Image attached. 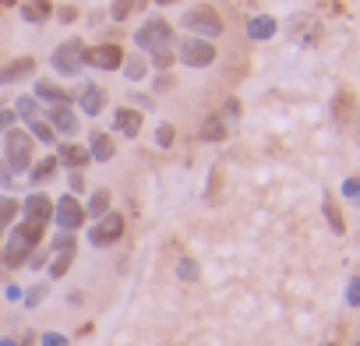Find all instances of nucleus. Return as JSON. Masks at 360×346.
I'll use <instances>...</instances> for the list:
<instances>
[{
  "instance_id": "obj_27",
  "label": "nucleus",
  "mask_w": 360,
  "mask_h": 346,
  "mask_svg": "<svg viewBox=\"0 0 360 346\" xmlns=\"http://www.w3.org/2000/svg\"><path fill=\"white\" fill-rule=\"evenodd\" d=\"M15 216H18V202H15V198H8V195H0V230L11 226V223H15Z\"/></svg>"
},
{
  "instance_id": "obj_45",
  "label": "nucleus",
  "mask_w": 360,
  "mask_h": 346,
  "mask_svg": "<svg viewBox=\"0 0 360 346\" xmlns=\"http://www.w3.org/2000/svg\"><path fill=\"white\" fill-rule=\"evenodd\" d=\"M159 4H176V0H159Z\"/></svg>"
},
{
  "instance_id": "obj_35",
  "label": "nucleus",
  "mask_w": 360,
  "mask_h": 346,
  "mask_svg": "<svg viewBox=\"0 0 360 346\" xmlns=\"http://www.w3.org/2000/svg\"><path fill=\"white\" fill-rule=\"evenodd\" d=\"M325 216H328V223H332V230L335 233H342V219H339V212H335V205L325 198Z\"/></svg>"
},
{
  "instance_id": "obj_22",
  "label": "nucleus",
  "mask_w": 360,
  "mask_h": 346,
  "mask_svg": "<svg viewBox=\"0 0 360 346\" xmlns=\"http://www.w3.org/2000/svg\"><path fill=\"white\" fill-rule=\"evenodd\" d=\"M25 131H29L36 141H43V145H53V138H57V131L46 124V117H32V120H25Z\"/></svg>"
},
{
  "instance_id": "obj_37",
  "label": "nucleus",
  "mask_w": 360,
  "mask_h": 346,
  "mask_svg": "<svg viewBox=\"0 0 360 346\" xmlns=\"http://www.w3.org/2000/svg\"><path fill=\"white\" fill-rule=\"evenodd\" d=\"M43 262H46V251H39V248H36V251L29 255V262H25V269H43Z\"/></svg>"
},
{
  "instance_id": "obj_1",
  "label": "nucleus",
  "mask_w": 360,
  "mask_h": 346,
  "mask_svg": "<svg viewBox=\"0 0 360 346\" xmlns=\"http://www.w3.org/2000/svg\"><path fill=\"white\" fill-rule=\"evenodd\" d=\"M43 230L46 226H39V223H18L15 230H11V237H8V244H4V251H0V262H4L8 269H22L25 262H29V255L39 248V241H43Z\"/></svg>"
},
{
  "instance_id": "obj_7",
  "label": "nucleus",
  "mask_w": 360,
  "mask_h": 346,
  "mask_svg": "<svg viewBox=\"0 0 360 346\" xmlns=\"http://www.w3.org/2000/svg\"><path fill=\"white\" fill-rule=\"evenodd\" d=\"M120 237H124V219H120L117 212L99 216L96 226L89 230V244H92V248H110V244H117Z\"/></svg>"
},
{
  "instance_id": "obj_36",
  "label": "nucleus",
  "mask_w": 360,
  "mask_h": 346,
  "mask_svg": "<svg viewBox=\"0 0 360 346\" xmlns=\"http://www.w3.org/2000/svg\"><path fill=\"white\" fill-rule=\"evenodd\" d=\"M68 248H75V237L64 230L60 237H53V244H50V251H68Z\"/></svg>"
},
{
  "instance_id": "obj_46",
  "label": "nucleus",
  "mask_w": 360,
  "mask_h": 346,
  "mask_svg": "<svg viewBox=\"0 0 360 346\" xmlns=\"http://www.w3.org/2000/svg\"><path fill=\"white\" fill-rule=\"evenodd\" d=\"M0 233H4V230H0Z\"/></svg>"
},
{
  "instance_id": "obj_39",
  "label": "nucleus",
  "mask_w": 360,
  "mask_h": 346,
  "mask_svg": "<svg viewBox=\"0 0 360 346\" xmlns=\"http://www.w3.org/2000/svg\"><path fill=\"white\" fill-rule=\"evenodd\" d=\"M71 191H85V177H82V169H71Z\"/></svg>"
},
{
  "instance_id": "obj_26",
  "label": "nucleus",
  "mask_w": 360,
  "mask_h": 346,
  "mask_svg": "<svg viewBox=\"0 0 360 346\" xmlns=\"http://www.w3.org/2000/svg\"><path fill=\"white\" fill-rule=\"evenodd\" d=\"M15 113H18V117H25V120L39 117V99H36V96H18V103H15Z\"/></svg>"
},
{
  "instance_id": "obj_12",
  "label": "nucleus",
  "mask_w": 360,
  "mask_h": 346,
  "mask_svg": "<svg viewBox=\"0 0 360 346\" xmlns=\"http://www.w3.org/2000/svg\"><path fill=\"white\" fill-rule=\"evenodd\" d=\"M36 71V57H15L11 64L0 68V85H15L22 78H29Z\"/></svg>"
},
{
  "instance_id": "obj_6",
  "label": "nucleus",
  "mask_w": 360,
  "mask_h": 346,
  "mask_svg": "<svg viewBox=\"0 0 360 346\" xmlns=\"http://www.w3.org/2000/svg\"><path fill=\"white\" fill-rule=\"evenodd\" d=\"M176 57L184 60L188 68H209L216 60V46L209 39H202V36H191V39H184L176 46Z\"/></svg>"
},
{
  "instance_id": "obj_20",
  "label": "nucleus",
  "mask_w": 360,
  "mask_h": 346,
  "mask_svg": "<svg viewBox=\"0 0 360 346\" xmlns=\"http://www.w3.org/2000/svg\"><path fill=\"white\" fill-rule=\"evenodd\" d=\"M36 99H43V103H68V92L57 85V82H50V78H43V82H36Z\"/></svg>"
},
{
  "instance_id": "obj_31",
  "label": "nucleus",
  "mask_w": 360,
  "mask_h": 346,
  "mask_svg": "<svg viewBox=\"0 0 360 346\" xmlns=\"http://www.w3.org/2000/svg\"><path fill=\"white\" fill-rule=\"evenodd\" d=\"M173 60H176V53H173L169 46H166V50H155V53H152V64H155L159 71H169V64H173Z\"/></svg>"
},
{
  "instance_id": "obj_43",
  "label": "nucleus",
  "mask_w": 360,
  "mask_h": 346,
  "mask_svg": "<svg viewBox=\"0 0 360 346\" xmlns=\"http://www.w3.org/2000/svg\"><path fill=\"white\" fill-rule=\"evenodd\" d=\"M0 4H18V0H0Z\"/></svg>"
},
{
  "instance_id": "obj_42",
  "label": "nucleus",
  "mask_w": 360,
  "mask_h": 346,
  "mask_svg": "<svg viewBox=\"0 0 360 346\" xmlns=\"http://www.w3.org/2000/svg\"><path fill=\"white\" fill-rule=\"evenodd\" d=\"M0 346H18V342H15V339H8V335H4V339H0Z\"/></svg>"
},
{
  "instance_id": "obj_34",
  "label": "nucleus",
  "mask_w": 360,
  "mask_h": 346,
  "mask_svg": "<svg viewBox=\"0 0 360 346\" xmlns=\"http://www.w3.org/2000/svg\"><path fill=\"white\" fill-rule=\"evenodd\" d=\"M39 346H71V342H68V335H60V332H43V335H39Z\"/></svg>"
},
{
  "instance_id": "obj_14",
  "label": "nucleus",
  "mask_w": 360,
  "mask_h": 346,
  "mask_svg": "<svg viewBox=\"0 0 360 346\" xmlns=\"http://www.w3.org/2000/svg\"><path fill=\"white\" fill-rule=\"evenodd\" d=\"M89 159H92V155H89V145H75V141H68V145L57 148V162H64V166H71V169H85Z\"/></svg>"
},
{
  "instance_id": "obj_2",
  "label": "nucleus",
  "mask_w": 360,
  "mask_h": 346,
  "mask_svg": "<svg viewBox=\"0 0 360 346\" xmlns=\"http://www.w3.org/2000/svg\"><path fill=\"white\" fill-rule=\"evenodd\" d=\"M32 145H36V138L25 127L4 131V162L11 173H25L32 166Z\"/></svg>"
},
{
  "instance_id": "obj_10",
  "label": "nucleus",
  "mask_w": 360,
  "mask_h": 346,
  "mask_svg": "<svg viewBox=\"0 0 360 346\" xmlns=\"http://www.w3.org/2000/svg\"><path fill=\"white\" fill-rule=\"evenodd\" d=\"M46 124L57 131V134H78V113L68 106V103H53L46 110Z\"/></svg>"
},
{
  "instance_id": "obj_28",
  "label": "nucleus",
  "mask_w": 360,
  "mask_h": 346,
  "mask_svg": "<svg viewBox=\"0 0 360 346\" xmlns=\"http://www.w3.org/2000/svg\"><path fill=\"white\" fill-rule=\"evenodd\" d=\"M46 283H36V286H29L25 293H22V300H25V307H39L43 304V297H46Z\"/></svg>"
},
{
  "instance_id": "obj_40",
  "label": "nucleus",
  "mask_w": 360,
  "mask_h": 346,
  "mask_svg": "<svg viewBox=\"0 0 360 346\" xmlns=\"http://www.w3.org/2000/svg\"><path fill=\"white\" fill-rule=\"evenodd\" d=\"M11 124H15V113L11 110H0V131H11Z\"/></svg>"
},
{
  "instance_id": "obj_44",
  "label": "nucleus",
  "mask_w": 360,
  "mask_h": 346,
  "mask_svg": "<svg viewBox=\"0 0 360 346\" xmlns=\"http://www.w3.org/2000/svg\"><path fill=\"white\" fill-rule=\"evenodd\" d=\"M22 346H32V339H29V335H25V342H22Z\"/></svg>"
},
{
  "instance_id": "obj_24",
  "label": "nucleus",
  "mask_w": 360,
  "mask_h": 346,
  "mask_svg": "<svg viewBox=\"0 0 360 346\" xmlns=\"http://www.w3.org/2000/svg\"><path fill=\"white\" fill-rule=\"evenodd\" d=\"M198 134H202V141H223L226 138V120L223 117H209Z\"/></svg>"
},
{
  "instance_id": "obj_33",
  "label": "nucleus",
  "mask_w": 360,
  "mask_h": 346,
  "mask_svg": "<svg viewBox=\"0 0 360 346\" xmlns=\"http://www.w3.org/2000/svg\"><path fill=\"white\" fill-rule=\"evenodd\" d=\"M346 304H349V307H360V276L349 279V286H346Z\"/></svg>"
},
{
  "instance_id": "obj_25",
  "label": "nucleus",
  "mask_w": 360,
  "mask_h": 346,
  "mask_svg": "<svg viewBox=\"0 0 360 346\" xmlns=\"http://www.w3.org/2000/svg\"><path fill=\"white\" fill-rule=\"evenodd\" d=\"M106 212H110V191H96V195L89 198V205H85V216L99 219V216H106Z\"/></svg>"
},
{
  "instance_id": "obj_8",
  "label": "nucleus",
  "mask_w": 360,
  "mask_h": 346,
  "mask_svg": "<svg viewBox=\"0 0 360 346\" xmlns=\"http://www.w3.org/2000/svg\"><path fill=\"white\" fill-rule=\"evenodd\" d=\"M53 223L60 226V230H78L82 223H85V205L75 198V195H64V198H57L53 202Z\"/></svg>"
},
{
  "instance_id": "obj_47",
  "label": "nucleus",
  "mask_w": 360,
  "mask_h": 346,
  "mask_svg": "<svg viewBox=\"0 0 360 346\" xmlns=\"http://www.w3.org/2000/svg\"><path fill=\"white\" fill-rule=\"evenodd\" d=\"M356 346H360V342H356Z\"/></svg>"
},
{
  "instance_id": "obj_11",
  "label": "nucleus",
  "mask_w": 360,
  "mask_h": 346,
  "mask_svg": "<svg viewBox=\"0 0 360 346\" xmlns=\"http://www.w3.org/2000/svg\"><path fill=\"white\" fill-rule=\"evenodd\" d=\"M18 212H25V219H29V223L46 226V223L53 219V202H50L46 195H29V198H25V205H18Z\"/></svg>"
},
{
  "instance_id": "obj_5",
  "label": "nucleus",
  "mask_w": 360,
  "mask_h": 346,
  "mask_svg": "<svg viewBox=\"0 0 360 346\" xmlns=\"http://www.w3.org/2000/svg\"><path fill=\"white\" fill-rule=\"evenodd\" d=\"M169 39H173V29H169V22H162V18H148V22L134 32L138 50H148V53L166 50V46H169Z\"/></svg>"
},
{
  "instance_id": "obj_16",
  "label": "nucleus",
  "mask_w": 360,
  "mask_h": 346,
  "mask_svg": "<svg viewBox=\"0 0 360 346\" xmlns=\"http://www.w3.org/2000/svg\"><path fill=\"white\" fill-rule=\"evenodd\" d=\"M89 155H92V159H99V162H110V159L117 155L113 138H110L106 131H92V138H89Z\"/></svg>"
},
{
  "instance_id": "obj_32",
  "label": "nucleus",
  "mask_w": 360,
  "mask_h": 346,
  "mask_svg": "<svg viewBox=\"0 0 360 346\" xmlns=\"http://www.w3.org/2000/svg\"><path fill=\"white\" fill-rule=\"evenodd\" d=\"M173 138H176L173 124H159V131H155V141H159L162 148H169V145H173Z\"/></svg>"
},
{
  "instance_id": "obj_23",
  "label": "nucleus",
  "mask_w": 360,
  "mask_h": 346,
  "mask_svg": "<svg viewBox=\"0 0 360 346\" xmlns=\"http://www.w3.org/2000/svg\"><path fill=\"white\" fill-rule=\"evenodd\" d=\"M120 68H124V78H127V82H141V78L148 75V60H145L141 53L124 57V64H120Z\"/></svg>"
},
{
  "instance_id": "obj_41",
  "label": "nucleus",
  "mask_w": 360,
  "mask_h": 346,
  "mask_svg": "<svg viewBox=\"0 0 360 346\" xmlns=\"http://www.w3.org/2000/svg\"><path fill=\"white\" fill-rule=\"evenodd\" d=\"M237 113H240V106H237V99H230L226 103V117H237Z\"/></svg>"
},
{
  "instance_id": "obj_3",
  "label": "nucleus",
  "mask_w": 360,
  "mask_h": 346,
  "mask_svg": "<svg viewBox=\"0 0 360 346\" xmlns=\"http://www.w3.org/2000/svg\"><path fill=\"white\" fill-rule=\"evenodd\" d=\"M50 64H53V71L64 75V78L82 75V68H85V43H82V39H68V43H60V46L53 50Z\"/></svg>"
},
{
  "instance_id": "obj_21",
  "label": "nucleus",
  "mask_w": 360,
  "mask_h": 346,
  "mask_svg": "<svg viewBox=\"0 0 360 346\" xmlns=\"http://www.w3.org/2000/svg\"><path fill=\"white\" fill-rule=\"evenodd\" d=\"M248 36H251V39H272V36H276V18H269V15L251 18V22H248Z\"/></svg>"
},
{
  "instance_id": "obj_38",
  "label": "nucleus",
  "mask_w": 360,
  "mask_h": 346,
  "mask_svg": "<svg viewBox=\"0 0 360 346\" xmlns=\"http://www.w3.org/2000/svg\"><path fill=\"white\" fill-rule=\"evenodd\" d=\"M342 195H346V198H360V181H356V177H349V181L342 184Z\"/></svg>"
},
{
  "instance_id": "obj_29",
  "label": "nucleus",
  "mask_w": 360,
  "mask_h": 346,
  "mask_svg": "<svg viewBox=\"0 0 360 346\" xmlns=\"http://www.w3.org/2000/svg\"><path fill=\"white\" fill-rule=\"evenodd\" d=\"M176 276L184 279V283H195V279H198V262H191V258H180V265H176Z\"/></svg>"
},
{
  "instance_id": "obj_17",
  "label": "nucleus",
  "mask_w": 360,
  "mask_h": 346,
  "mask_svg": "<svg viewBox=\"0 0 360 346\" xmlns=\"http://www.w3.org/2000/svg\"><path fill=\"white\" fill-rule=\"evenodd\" d=\"M50 15H53V4H50V0H25V4H22V18L32 22V25H43Z\"/></svg>"
},
{
  "instance_id": "obj_19",
  "label": "nucleus",
  "mask_w": 360,
  "mask_h": 346,
  "mask_svg": "<svg viewBox=\"0 0 360 346\" xmlns=\"http://www.w3.org/2000/svg\"><path fill=\"white\" fill-rule=\"evenodd\" d=\"M57 155H46V159H39L36 166H29V181L32 184H46L50 177H57Z\"/></svg>"
},
{
  "instance_id": "obj_13",
  "label": "nucleus",
  "mask_w": 360,
  "mask_h": 346,
  "mask_svg": "<svg viewBox=\"0 0 360 346\" xmlns=\"http://www.w3.org/2000/svg\"><path fill=\"white\" fill-rule=\"evenodd\" d=\"M78 106H82V113L99 117L103 106H106V92H103L99 85H82V89H78Z\"/></svg>"
},
{
  "instance_id": "obj_18",
  "label": "nucleus",
  "mask_w": 360,
  "mask_h": 346,
  "mask_svg": "<svg viewBox=\"0 0 360 346\" xmlns=\"http://www.w3.org/2000/svg\"><path fill=\"white\" fill-rule=\"evenodd\" d=\"M71 262H75V248H68V251H50V279H64L68 272H71Z\"/></svg>"
},
{
  "instance_id": "obj_15",
  "label": "nucleus",
  "mask_w": 360,
  "mask_h": 346,
  "mask_svg": "<svg viewBox=\"0 0 360 346\" xmlns=\"http://www.w3.org/2000/svg\"><path fill=\"white\" fill-rule=\"evenodd\" d=\"M113 127H117L120 134H127V138H138V131H141V113L131 110V106H120V110L113 113Z\"/></svg>"
},
{
  "instance_id": "obj_30",
  "label": "nucleus",
  "mask_w": 360,
  "mask_h": 346,
  "mask_svg": "<svg viewBox=\"0 0 360 346\" xmlns=\"http://www.w3.org/2000/svg\"><path fill=\"white\" fill-rule=\"evenodd\" d=\"M134 4H138V0H113V22H127V15L134 11Z\"/></svg>"
},
{
  "instance_id": "obj_4",
  "label": "nucleus",
  "mask_w": 360,
  "mask_h": 346,
  "mask_svg": "<svg viewBox=\"0 0 360 346\" xmlns=\"http://www.w3.org/2000/svg\"><path fill=\"white\" fill-rule=\"evenodd\" d=\"M180 25H184L188 32H195V36H205V39H212V36H219V32H223V18H219V11H216V8H209V4L191 8L184 18H180Z\"/></svg>"
},
{
  "instance_id": "obj_9",
  "label": "nucleus",
  "mask_w": 360,
  "mask_h": 346,
  "mask_svg": "<svg viewBox=\"0 0 360 346\" xmlns=\"http://www.w3.org/2000/svg\"><path fill=\"white\" fill-rule=\"evenodd\" d=\"M85 64L96 71H117L124 64V50L117 43H103V46H85Z\"/></svg>"
}]
</instances>
